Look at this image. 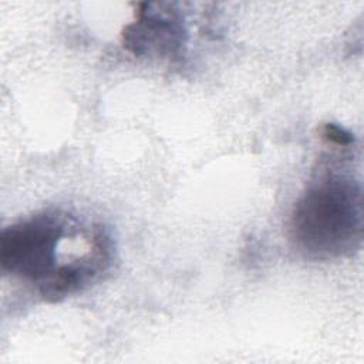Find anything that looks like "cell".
<instances>
[{"label":"cell","mask_w":364,"mask_h":364,"mask_svg":"<svg viewBox=\"0 0 364 364\" xmlns=\"http://www.w3.org/2000/svg\"><path fill=\"white\" fill-rule=\"evenodd\" d=\"M75 223L61 210H43L4 228L0 235L3 272L38 287L58 267V245Z\"/></svg>","instance_id":"cell-2"},{"label":"cell","mask_w":364,"mask_h":364,"mask_svg":"<svg viewBox=\"0 0 364 364\" xmlns=\"http://www.w3.org/2000/svg\"><path fill=\"white\" fill-rule=\"evenodd\" d=\"M361 186L353 176L318 173L297 199L290 237L304 256L327 260L351 255L361 242Z\"/></svg>","instance_id":"cell-1"},{"label":"cell","mask_w":364,"mask_h":364,"mask_svg":"<svg viewBox=\"0 0 364 364\" xmlns=\"http://www.w3.org/2000/svg\"><path fill=\"white\" fill-rule=\"evenodd\" d=\"M321 135L328 142L340 145V146H348L350 144L354 142V135L350 131H347L346 128L340 127L338 124H333V122L323 125Z\"/></svg>","instance_id":"cell-4"},{"label":"cell","mask_w":364,"mask_h":364,"mask_svg":"<svg viewBox=\"0 0 364 364\" xmlns=\"http://www.w3.org/2000/svg\"><path fill=\"white\" fill-rule=\"evenodd\" d=\"M186 38L183 16L169 3H139L136 20L122 30V46L138 57L178 58Z\"/></svg>","instance_id":"cell-3"}]
</instances>
